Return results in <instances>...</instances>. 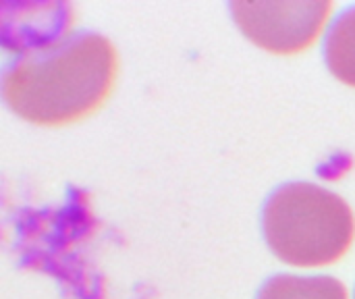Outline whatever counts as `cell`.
<instances>
[{"mask_svg":"<svg viewBox=\"0 0 355 299\" xmlns=\"http://www.w3.org/2000/svg\"><path fill=\"white\" fill-rule=\"evenodd\" d=\"M258 299H349L345 285L333 277H293L270 279Z\"/></svg>","mask_w":355,"mask_h":299,"instance_id":"277c9868","label":"cell"},{"mask_svg":"<svg viewBox=\"0 0 355 299\" xmlns=\"http://www.w3.org/2000/svg\"><path fill=\"white\" fill-rule=\"evenodd\" d=\"M116 73L114 46L104 35L83 33L12 62L2 77V96L17 117L58 127L96 112Z\"/></svg>","mask_w":355,"mask_h":299,"instance_id":"6da1fadb","label":"cell"},{"mask_svg":"<svg viewBox=\"0 0 355 299\" xmlns=\"http://www.w3.org/2000/svg\"><path fill=\"white\" fill-rule=\"evenodd\" d=\"M324 54L331 73L341 83L355 87V6L347 8L331 25Z\"/></svg>","mask_w":355,"mask_h":299,"instance_id":"5b68a950","label":"cell"},{"mask_svg":"<svg viewBox=\"0 0 355 299\" xmlns=\"http://www.w3.org/2000/svg\"><path fill=\"white\" fill-rule=\"evenodd\" d=\"M233 19L243 35L272 54H297L318 42L331 2H233Z\"/></svg>","mask_w":355,"mask_h":299,"instance_id":"3957f363","label":"cell"},{"mask_svg":"<svg viewBox=\"0 0 355 299\" xmlns=\"http://www.w3.org/2000/svg\"><path fill=\"white\" fill-rule=\"evenodd\" d=\"M262 227L272 254L302 268L341 260L355 237V219L347 202L312 183H289L277 189L266 202Z\"/></svg>","mask_w":355,"mask_h":299,"instance_id":"7a4b0ae2","label":"cell"}]
</instances>
